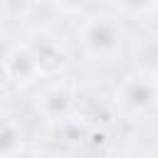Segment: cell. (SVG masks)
Here are the masks:
<instances>
[{
    "instance_id": "cell-1",
    "label": "cell",
    "mask_w": 158,
    "mask_h": 158,
    "mask_svg": "<svg viewBox=\"0 0 158 158\" xmlns=\"http://www.w3.org/2000/svg\"><path fill=\"white\" fill-rule=\"evenodd\" d=\"M37 59V74L40 77H57L69 67V57L64 49H59L52 42H42L40 47H32Z\"/></svg>"
},
{
    "instance_id": "cell-2",
    "label": "cell",
    "mask_w": 158,
    "mask_h": 158,
    "mask_svg": "<svg viewBox=\"0 0 158 158\" xmlns=\"http://www.w3.org/2000/svg\"><path fill=\"white\" fill-rule=\"evenodd\" d=\"M7 67H10V74H12V81L17 84H27L32 81L37 74V59H35V52L32 47L22 44V47H15L10 54H7Z\"/></svg>"
},
{
    "instance_id": "cell-3",
    "label": "cell",
    "mask_w": 158,
    "mask_h": 158,
    "mask_svg": "<svg viewBox=\"0 0 158 158\" xmlns=\"http://www.w3.org/2000/svg\"><path fill=\"white\" fill-rule=\"evenodd\" d=\"M116 40H118V32L111 22H94L86 32V42L96 49V52H104V49H111L116 47Z\"/></svg>"
},
{
    "instance_id": "cell-4",
    "label": "cell",
    "mask_w": 158,
    "mask_h": 158,
    "mask_svg": "<svg viewBox=\"0 0 158 158\" xmlns=\"http://www.w3.org/2000/svg\"><path fill=\"white\" fill-rule=\"evenodd\" d=\"M44 106H47L49 116H59V114L67 111V106H69V94L62 91V89H54V91H49V94L44 96Z\"/></svg>"
},
{
    "instance_id": "cell-5",
    "label": "cell",
    "mask_w": 158,
    "mask_h": 158,
    "mask_svg": "<svg viewBox=\"0 0 158 158\" xmlns=\"http://www.w3.org/2000/svg\"><path fill=\"white\" fill-rule=\"evenodd\" d=\"M128 99H131L133 106H143V104H148V99H151V89H146L143 84H138V86H133V91L128 94Z\"/></svg>"
},
{
    "instance_id": "cell-6",
    "label": "cell",
    "mask_w": 158,
    "mask_h": 158,
    "mask_svg": "<svg viewBox=\"0 0 158 158\" xmlns=\"http://www.w3.org/2000/svg\"><path fill=\"white\" fill-rule=\"evenodd\" d=\"M106 143H109V136H106L104 128H91V131H89V146H91L94 151L104 148Z\"/></svg>"
},
{
    "instance_id": "cell-7",
    "label": "cell",
    "mask_w": 158,
    "mask_h": 158,
    "mask_svg": "<svg viewBox=\"0 0 158 158\" xmlns=\"http://www.w3.org/2000/svg\"><path fill=\"white\" fill-rule=\"evenodd\" d=\"M17 131L12 128V126H5L2 131H0V151H7V148H12L17 141Z\"/></svg>"
},
{
    "instance_id": "cell-8",
    "label": "cell",
    "mask_w": 158,
    "mask_h": 158,
    "mask_svg": "<svg viewBox=\"0 0 158 158\" xmlns=\"http://www.w3.org/2000/svg\"><path fill=\"white\" fill-rule=\"evenodd\" d=\"M10 84H12L10 67H7V62H5V59H0V91H2V89H7Z\"/></svg>"
},
{
    "instance_id": "cell-9",
    "label": "cell",
    "mask_w": 158,
    "mask_h": 158,
    "mask_svg": "<svg viewBox=\"0 0 158 158\" xmlns=\"http://www.w3.org/2000/svg\"><path fill=\"white\" fill-rule=\"evenodd\" d=\"M67 12H77V10H81L84 5H86V0H57Z\"/></svg>"
},
{
    "instance_id": "cell-10",
    "label": "cell",
    "mask_w": 158,
    "mask_h": 158,
    "mask_svg": "<svg viewBox=\"0 0 158 158\" xmlns=\"http://www.w3.org/2000/svg\"><path fill=\"white\" fill-rule=\"evenodd\" d=\"M153 86H156V91H158V67H156V72H153Z\"/></svg>"
}]
</instances>
